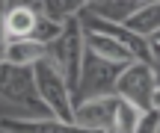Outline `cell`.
I'll return each instance as SVG.
<instances>
[{
	"instance_id": "obj_1",
	"label": "cell",
	"mask_w": 160,
	"mask_h": 133,
	"mask_svg": "<svg viewBox=\"0 0 160 133\" xmlns=\"http://www.w3.org/2000/svg\"><path fill=\"white\" fill-rule=\"evenodd\" d=\"M42 116H51V112L39 95L33 68L0 62V121L3 118H42Z\"/></svg>"
},
{
	"instance_id": "obj_2",
	"label": "cell",
	"mask_w": 160,
	"mask_h": 133,
	"mask_svg": "<svg viewBox=\"0 0 160 133\" xmlns=\"http://www.w3.org/2000/svg\"><path fill=\"white\" fill-rule=\"evenodd\" d=\"M33 74H36V86H39V95L45 101L48 112L59 121L77 124L74 121V89H71L68 77L62 74V68H57L45 56L42 62L33 65Z\"/></svg>"
},
{
	"instance_id": "obj_3",
	"label": "cell",
	"mask_w": 160,
	"mask_h": 133,
	"mask_svg": "<svg viewBox=\"0 0 160 133\" xmlns=\"http://www.w3.org/2000/svg\"><path fill=\"white\" fill-rule=\"evenodd\" d=\"M128 62H113V59L98 56L95 50L86 47L83 68H80L77 86H74V104L86 98H101V95H116V80Z\"/></svg>"
},
{
	"instance_id": "obj_4",
	"label": "cell",
	"mask_w": 160,
	"mask_h": 133,
	"mask_svg": "<svg viewBox=\"0 0 160 133\" xmlns=\"http://www.w3.org/2000/svg\"><path fill=\"white\" fill-rule=\"evenodd\" d=\"M83 53H86V33L80 18H68L65 21V30L59 39H53L48 45V59H51L57 68H62V74L68 77L71 89L77 86L80 68H83Z\"/></svg>"
},
{
	"instance_id": "obj_5",
	"label": "cell",
	"mask_w": 160,
	"mask_h": 133,
	"mask_svg": "<svg viewBox=\"0 0 160 133\" xmlns=\"http://www.w3.org/2000/svg\"><path fill=\"white\" fill-rule=\"evenodd\" d=\"M154 86H157V77L151 71V65L142 62V59H133V62H128L122 68L119 80H116V95L122 101H131L139 110H148Z\"/></svg>"
},
{
	"instance_id": "obj_6",
	"label": "cell",
	"mask_w": 160,
	"mask_h": 133,
	"mask_svg": "<svg viewBox=\"0 0 160 133\" xmlns=\"http://www.w3.org/2000/svg\"><path fill=\"white\" fill-rule=\"evenodd\" d=\"M119 107V95H101V98H86L74 104V121L89 133H110Z\"/></svg>"
},
{
	"instance_id": "obj_7",
	"label": "cell",
	"mask_w": 160,
	"mask_h": 133,
	"mask_svg": "<svg viewBox=\"0 0 160 133\" xmlns=\"http://www.w3.org/2000/svg\"><path fill=\"white\" fill-rule=\"evenodd\" d=\"M0 127L12 130V133H89L80 124L59 121L53 116H42V118H3Z\"/></svg>"
},
{
	"instance_id": "obj_8",
	"label": "cell",
	"mask_w": 160,
	"mask_h": 133,
	"mask_svg": "<svg viewBox=\"0 0 160 133\" xmlns=\"http://www.w3.org/2000/svg\"><path fill=\"white\" fill-rule=\"evenodd\" d=\"M45 56H48V45H45V41H39V39H9L3 62L33 68V65L42 62Z\"/></svg>"
},
{
	"instance_id": "obj_9",
	"label": "cell",
	"mask_w": 160,
	"mask_h": 133,
	"mask_svg": "<svg viewBox=\"0 0 160 133\" xmlns=\"http://www.w3.org/2000/svg\"><path fill=\"white\" fill-rule=\"evenodd\" d=\"M3 24L9 39H33L39 12L36 6H12V9H3Z\"/></svg>"
},
{
	"instance_id": "obj_10",
	"label": "cell",
	"mask_w": 160,
	"mask_h": 133,
	"mask_svg": "<svg viewBox=\"0 0 160 133\" xmlns=\"http://www.w3.org/2000/svg\"><path fill=\"white\" fill-rule=\"evenodd\" d=\"M83 33H86V47H89V50H95L98 56L113 59V62H133V53L128 50L122 41H116L113 36L98 33V30H83Z\"/></svg>"
},
{
	"instance_id": "obj_11",
	"label": "cell",
	"mask_w": 160,
	"mask_h": 133,
	"mask_svg": "<svg viewBox=\"0 0 160 133\" xmlns=\"http://www.w3.org/2000/svg\"><path fill=\"white\" fill-rule=\"evenodd\" d=\"M125 27L133 30L137 36L151 39V36L160 30V0H148V3H142V6H139V9L125 21Z\"/></svg>"
},
{
	"instance_id": "obj_12",
	"label": "cell",
	"mask_w": 160,
	"mask_h": 133,
	"mask_svg": "<svg viewBox=\"0 0 160 133\" xmlns=\"http://www.w3.org/2000/svg\"><path fill=\"white\" fill-rule=\"evenodd\" d=\"M139 6H142V0H95V3H89L86 9H89L92 15L104 18V21L125 24L128 18L139 9Z\"/></svg>"
},
{
	"instance_id": "obj_13",
	"label": "cell",
	"mask_w": 160,
	"mask_h": 133,
	"mask_svg": "<svg viewBox=\"0 0 160 133\" xmlns=\"http://www.w3.org/2000/svg\"><path fill=\"white\" fill-rule=\"evenodd\" d=\"M33 6H36L39 15H48V18H53V21L65 24L68 18H77L80 12L89 6V0H36Z\"/></svg>"
},
{
	"instance_id": "obj_14",
	"label": "cell",
	"mask_w": 160,
	"mask_h": 133,
	"mask_svg": "<svg viewBox=\"0 0 160 133\" xmlns=\"http://www.w3.org/2000/svg\"><path fill=\"white\" fill-rule=\"evenodd\" d=\"M139 116H142V110H139V107H133L131 101H122V98H119L116 118H113V130H110V133H133V130H137Z\"/></svg>"
},
{
	"instance_id": "obj_15",
	"label": "cell",
	"mask_w": 160,
	"mask_h": 133,
	"mask_svg": "<svg viewBox=\"0 0 160 133\" xmlns=\"http://www.w3.org/2000/svg\"><path fill=\"white\" fill-rule=\"evenodd\" d=\"M62 30H65V24L53 21V18H48V15H39V24H36L33 39H39V41H45V45H51L53 39H59V36H62Z\"/></svg>"
},
{
	"instance_id": "obj_16",
	"label": "cell",
	"mask_w": 160,
	"mask_h": 133,
	"mask_svg": "<svg viewBox=\"0 0 160 133\" xmlns=\"http://www.w3.org/2000/svg\"><path fill=\"white\" fill-rule=\"evenodd\" d=\"M133 133H160V110H154V107L142 110V116H139Z\"/></svg>"
},
{
	"instance_id": "obj_17",
	"label": "cell",
	"mask_w": 160,
	"mask_h": 133,
	"mask_svg": "<svg viewBox=\"0 0 160 133\" xmlns=\"http://www.w3.org/2000/svg\"><path fill=\"white\" fill-rule=\"evenodd\" d=\"M148 65H151V71H154V77H157V83H160V45H151V59H148Z\"/></svg>"
},
{
	"instance_id": "obj_18",
	"label": "cell",
	"mask_w": 160,
	"mask_h": 133,
	"mask_svg": "<svg viewBox=\"0 0 160 133\" xmlns=\"http://www.w3.org/2000/svg\"><path fill=\"white\" fill-rule=\"evenodd\" d=\"M36 0H3V9H12V6H33Z\"/></svg>"
},
{
	"instance_id": "obj_19",
	"label": "cell",
	"mask_w": 160,
	"mask_h": 133,
	"mask_svg": "<svg viewBox=\"0 0 160 133\" xmlns=\"http://www.w3.org/2000/svg\"><path fill=\"white\" fill-rule=\"evenodd\" d=\"M151 107H154V110H160V83L154 86V92H151Z\"/></svg>"
},
{
	"instance_id": "obj_20",
	"label": "cell",
	"mask_w": 160,
	"mask_h": 133,
	"mask_svg": "<svg viewBox=\"0 0 160 133\" xmlns=\"http://www.w3.org/2000/svg\"><path fill=\"white\" fill-rule=\"evenodd\" d=\"M148 41H151V45H160V30H157V33H154V36H151V39H148Z\"/></svg>"
},
{
	"instance_id": "obj_21",
	"label": "cell",
	"mask_w": 160,
	"mask_h": 133,
	"mask_svg": "<svg viewBox=\"0 0 160 133\" xmlns=\"http://www.w3.org/2000/svg\"><path fill=\"white\" fill-rule=\"evenodd\" d=\"M0 133H12V130H6V127H0Z\"/></svg>"
},
{
	"instance_id": "obj_22",
	"label": "cell",
	"mask_w": 160,
	"mask_h": 133,
	"mask_svg": "<svg viewBox=\"0 0 160 133\" xmlns=\"http://www.w3.org/2000/svg\"><path fill=\"white\" fill-rule=\"evenodd\" d=\"M0 12H3V0H0Z\"/></svg>"
},
{
	"instance_id": "obj_23",
	"label": "cell",
	"mask_w": 160,
	"mask_h": 133,
	"mask_svg": "<svg viewBox=\"0 0 160 133\" xmlns=\"http://www.w3.org/2000/svg\"><path fill=\"white\" fill-rule=\"evenodd\" d=\"M89 3H95V0H89Z\"/></svg>"
}]
</instances>
